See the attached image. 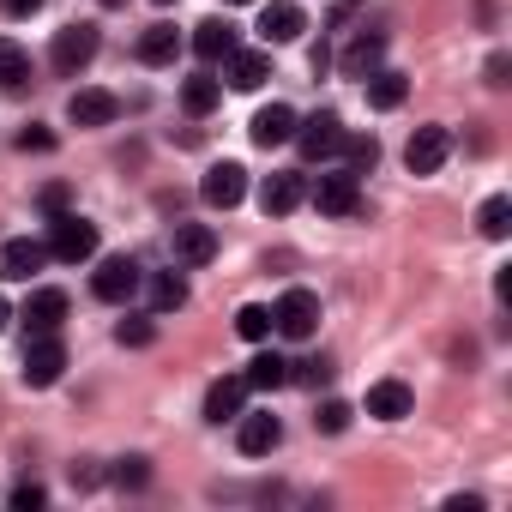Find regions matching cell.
I'll use <instances>...</instances> for the list:
<instances>
[{
  "label": "cell",
  "instance_id": "obj_1",
  "mask_svg": "<svg viewBox=\"0 0 512 512\" xmlns=\"http://www.w3.org/2000/svg\"><path fill=\"white\" fill-rule=\"evenodd\" d=\"M91 253H97V223H85L73 211H55V223H49V260L79 266V260H91Z\"/></svg>",
  "mask_w": 512,
  "mask_h": 512
},
{
  "label": "cell",
  "instance_id": "obj_2",
  "mask_svg": "<svg viewBox=\"0 0 512 512\" xmlns=\"http://www.w3.org/2000/svg\"><path fill=\"white\" fill-rule=\"evenodd\" d=\"M43 266H49V241H31V235L0 241V278L7 284H31Z\"/></svg>",
  "mask_w": 512,
  "mask_h": 512
},
{
  "label": "cell",
  "instance_id": "obj_3",
  "mask_svg": "<svg viewBox=\"0 0 512 512\" xmlns=\"http://www.w3.org/2000/svg\"><path fill=\"white\" fill-rule=\"evenodd\" d=\"M314 326H320V296H314V290H284V302L272 308V332H284V338H314Z\"/></svg>",
  "mask_w": 512,
  "mask_h": 512
},
{
  "label": "cell",
  "instance_id": "obj_4",
  "mask_svg": "<svg viewBox=\"0 0 512 512\" xmlns=\"http://www.w3.org/2000/svg\"><path fill=\"white\" fill-rule=\"evenodd\" d=\"M97 25H67L61 37H55V73L61 79H73V73H85L91 61H97Z\"/></svg>",
  "mask_w": 512,
  "mask_h": 512
},
{
  "label": "cell",
  "instance_id": "obj_5",
  "mask_svg": "<svg viewBox=\"0 0 512 512\" xmlns=\"http://www.w3.org/2000/svg\"><path fill=\"white\" fill-rule=\"evenodd\" d=\"M296 145H302V157H308V163H320V157H332V151L344 145V121H338L332 109H320V115L296 121Z\"/></svg>",
  "mask_w": 512,
  "mask_h": 512
},
{
  "label": "cell",
  "instance_id": "obj_6",
  "mask_svg": "<svg viewBox=\"0 0 512 512\" xmlns=\"http://www.w3.org/2000/svg\"><path fill=\"white\" fill-rule=\"evenodd\" d=\"M314 205H320V217H350L356 205H362V187H356V175L350 169H332V175H320L314 181V193H308Z\"/></svg>",
  "mask_w": 512,
  "mask_h": 512
},
{
  "label": "cell",
  "instance_id": "obj_7",
  "mask_svg": "<svg viewBox=\"0 0 512 512\" xmlns=\"http://www.w3.org/2000/svg\"><path fill=\"white\" fill-rule=\"evenodd\" d=\"M91 290H97V302H133V290H139V260H127V253H115V260H103L97 266V278H91Z\"/></svg>",
  "mask_w": 512,
  "mask_h": 512
},
{
  "label": "cell",
  "instance_id": "obj_8",
  "mask_svg": "<svg viewBox=\"0 0 512 512\" xmlns=\"http://www.w3.org/2000/svg\"><path fill=\"white\" fill-rule=\"evenodd\" d=\"M169 253H175V266H211L217 260V229L211 223H175Z\"/></svg>",
  "mask_w": 512,
  "mask_h": 512
},
{
  "label": "cell",
  "instance_id": "obj_9",
  "mask_svg": "<svg viewBox=\"0 0 512 512\" xmlns=\"http://www.w3.org/2000/svg\"><path fill=\"white\" fill-rule=\"evenodd\" d=\"M241 193H247V169H241V163H211V169H205V181H199V199H205L211 211L241 205Z\"/></svg>",
  "mask_w": 512,
  "mask_h": 512
},
{
  "label": "cell",
  "instance_id": "obj_10",
  "mask_svg": "<svg viewBox=\"0 0 512 512\" xmlns=\"http://www.w3.org/2000/svg\"><path fill=\"white\" fill-rule=\"evenodd\" d=\"M446 151H452V133L446 127H416L410 145H404V163H410V175H434L446 163Z\"/></svg>",
  "mask_w": 512,
  "mask_h": 512
},
{
  "label": "cell",
  "instance_id": "obj_11",
  "mask_svg": "<svg viewBox=\"0 0 512 512\" xmlns=\"http://www.w3.org/2000/svg\"><path fill=\"white\" fill-rule=\"evenodd\" d=\"M61 368H67L61 338H55V332L31 338V350H25V386H55V380H61Z\"/></svg>",
  "mask_w": 512,
  "mask_h": 512
},
{
  "label": "cell",
  "instance_id": "obj_12",
  "mask_svg": "<svg viewBox=\"0 0 512 512\" xmlns=\"http://www.w3.org/2000/svg\"><path fill=\"white\" fill-rule=\"evenodd\" d=\"M25 326H31V338L61 332V326H67V290H31V302H25Z\"/></svg>",
  "mask_w": 512,
  "mask_h": 512
},
{
  "label": "cell",
  "instance_id": "obj_13",
  "mask_svg": "<svg viewBox=\"0 0 512 512\" xmlns=\"http://www.w3.org/2000/svg\"><path fill=\"white\" fill-rule=\"evenodd\" d=\"M308 31V13L296 7V0H272V7L260 13V37L266 43H296Z\"/></svg>",
  "mask_w": 512,
  "mask_h": 512
},
{
  "label": "cell",
  "instance_id": "obj_14",
  "mask_svg": "<svg viewBox=\"0 0 512 512\" xmlns=\"http://www.w3.org/2000/svg\"><path fill=\"white\" fill-rule=\"evenodd\" d=\"M235 422H241V434H235V440H241V452H247V458L278 452V440H284V422H278V416H266V410H260V416H235Z\"/></svg>",
  "mask_w": 512,
  "mask_h": 512
},
{
  "label": "cell",
  "instance_id": "obj_15",
  "mask_svg": "<svg viewBox=\"0 0 512 512\" xmlns=\"http://www.w3.org/2000/svg\"><path fill=\"white\" fill-rule=\"evenodd\" d=\"M115 115H121V103H115L109 91H73V97H67V121H73V127H109Z\"/></svg>",
  "mask_w": 512,
  "mask_h": 512
},
{
  "label": "cell",
  "instance_id": "obj_16",
  "mask_svg": "<svg viewBox=\"0 0 512 512\" xmlns=\"http://www.w3.org/2000/svg\"><path fill=\"white\" fill-rule=\"evenodd\" d=\"M290 139H296V109H290V103H272V109L253 115V145H260V151L290 145Z\"/></svg>",
  "mask_w": 512,
  "mask_h": 512
},
{
  "label": "cell",
  "instance_id": "obj_17",
  "mask_svg": "<svg viewBox=\"0 0 512 512\" xmlns=\"http://www.w3.org/2000/svg\"><path fill=\"white\" fill-rule=\"evenodd\" d=\"M302 199H308V181H302V175H266V187H260L266 217H290Z\"/></svg>",
  "mask_w": 512,
  "mask_h": 512
},
{
  "label": "cell",
  "instance_id": "obj_18",
  "mask_svg": "<svg viewBox=\"0 0 512 512\" xmlns=\"http://www.w3.org/2000/svg\"><path fill=\"white\" fill-rule=\"evenodd\" d=\"M241 404H247V380H241V374L211 380V392H205V416H211V422H235Z\"/></svg>",
  "mask_w": 512,
  "mask_h": 512
},
{
  "label": "cell",
  "instance_id": "obj_19",
  "mask_svg": "<svg viewBox=\"0 0 512 512\" xmlns=\"http://www.w3.org/2000/svg\"><path fill=\"white\" fill-rule=\"evenodd\" d=\"M368 416H380V422H404V416H410V386H404V380H380V386H368Z\"/></svg>",
  "mask_w": 512,
  "mask_h": 512
},
{
  "label": "cell",
  "instance_id": "obj_20",
  "mask_svg": "<svg viewBox=\"0 0 512 512\" xmlns=\"http://www.w3.org/2000/svg\"><path fill=\"white\" fill-rule=\"evenodd\" d=\"M266 79H272V61H266L260 49H235V55H229V85H235V91H260Z\"/></svg>",
  "mask_w": 512,
  "mask_h": 512
},
{
  "label": "cell",
  "instance_id": "obj_21",
  "mask_svg": "<svg viewBox=\"0 0 512 512\" xmlns=\"http://www.w3.org/2000/svg\"><path fill=\"white\" fill-rule=\"evenodd\" d=\"M193 49H199V61H229L235 55V25H223V19L193 25Z\"/></svg>",
  "mask_w": 512,
  "mask_h": 512
},
{
  "label": "cell",
  "instance_id": "obj_22",
  "mask_svg": "<svg viewBox=\"0 0 512 512\" xmlns=\"http://www.w3.org/2000/svg\"><path fill=\"white\" fill-rule=\"evenodd\" d=\"M380 61H386V37H356L350 49H344V79H368V73H380Z\"/></svg>",
  "mask_w": 512,
  "mask_h": 512
},
{
  "label": "cell",
  "instance_id": "obj_23",
  "mask_svg": "<svg viewBox=\"0 0 512 512\" xmlns=\"http://www.w3.org/2000/svg\"><path fill=\"white\" fill-rule=\"evenodd\" d=\"M241 380H247L253 392H278V386H290V362L266 350V356H253V362H247V374H241Z\"/></svg>",
  "mask_w": 512,
  "mask_h": 512
},
{
  "label": "cell",
  "instance_id": "obj_24",
  "mask_svg": "<svg viewBox=\"0 0 512 512\" xmlns=\"http://www.w3.org/2000/svg\"><path fill=\"white\" fill-rule=\"evenodd\" d=\"M181 55V37H175V25H151L145 37H139V61L145 67H169Z\"/></svg>",
  "mask_w": 512,
  "mask_h": 512
},
{
  "label": "cell",
  "instance_id": "obj_25",
  "mask_svg": "<svg viewBox=\"0 0 512 512\" xmlns=\"http://www.w3.org/2000/svg\"><path fill=\"white\" fill-rule=\"evenodd\" d=\"M362 85H368V103H374V109H398V103L410 97V79H404V73H392V67L368 73Z\"/></svg>",
  "mask_w": 512,
  "mask_h": 512
},
{
  "label": "cell",
  "instance_id": "obj_26",
  "mask_svg": "<svg viewBox=\"0 0 512 512\" xmlns=\"http://www.w3.org/2000/svg\"><path fill=\"white\" fill-rule=\"evenodd\" d=\"M217 97H223V85H217L211 73H193V79L181 85V109H187V115H211Z\"/></svg>",
  "mask_w": 512,
  "mask_h": 512
},
{
  "label": "cell",
  "instance_id": "obj_27",
  "mask_svg": "<svg viewBox=\"0 0 512 512\" xmlns=\"http://www.w3.org/2000/svg\"><path fill=\"white\" fill-rule=\"evenodd\" d=\"M151 308H157V314L187 308V278H181V272H157V278H151Z\"/></svg>",
  "mask_w": 512,
  "mask_h": 512
},
{
  "label": "cell",
  "instance_id": "obj_28",
  "mask_svg": "<svg viewBox=\"0 0 512 512\" xmlns=\"http://www.w3.org/2000/svg\"><path fill=\"white\" fill-rule=\"evenodd\" d=\"M476 223H482V235H488V241H506V235H512V199H506V193H494V199L476 211Z\"/></svg>",
  "mask_w": 512,
  "mask_h": 512
},
{
  "label": "cell",
  "instance_id": "obj_29",
  "mask_svg": "<svg viewBox=\"0 0 512 512\" xmlns=\"http://www.w3.org/2000/svg\"><path fill=\"white\" fill-rule=\"evenodd\" d=\"M25 79H31V55H25L13 37H0V85L13 91V85H25Z\"/></svg>",
  "mask_w": 512,
  "mask_h": 512
},
{
  "label": "cell",
  "instance_id": "obj_30",
  "mask_svg": "<svg viewBox=\"0 0 512 512\" xmlns=\"http://www.w3.org/2000/svg\"><path fill=\"white\" fill-rule=\"evenodd\" d=\"M344 157H350V175H362V169H374L380 163V145H374V133H344V145H338Z\"/></svg>",
  "mask_w": 512,
  "mask_h": 512
},
{
  "label": "cell",
  "instance_id": "obj_31",
  "mask_svg": "<svg viewBox=\"0 0 512 512\" xmlns=\"http://www.w3.org/2000/svg\"><path fill=\"white\" fill-rule=\"evenodd\" d=\"M235 332H241L247 344H260V338H272V308H260V302H247V308L235 314Z\"/></svg>",
  "mask_w": 512,
  "mask_h": 512
},
{
  "label": "cell",
  "instance_id": "obj_32",
  "mask_svg": "<svg viewBox=\"0 0 512 512\" xmlns=\"http://www.w3.org/2000/svg\"><path fill=\"white\" fill-rule=\"evenodd\" d=\"M151 338H157L151 320H121V326H115V344H127V350H145Z\"/></svg>",
  "mask_w": 512,
  "mask_h": 512
},
{
  "label": "cell",
  "instance_id": "obj_33",
  "mask_svg": "<svg viewBox=\"0 0 512 512\" xmlns=\"http://www.w3.org/2000/svg\"><path fill=\"white\" fill-rule=\"evenodd\" d=\"M350 416H356V410L332 398V404H320V416H314V428H326V434H344V428H350Z\"/></svg>",
  "mask_w": 512,
  "mask_h": 512
},
{
  "label": "cell",
  "instance_id": "obj_34",
  "mask_svg": "<svg viewBox=\"0 0 512 512\" xmlns=\"http://www.w3.org/2000/svg\"><path fill=\"white\" fill-rule=\"evenodd\" d=\"M290 380H302V386H326V380H332V362H290Z\"/></svg>",
  "mask_w": 512,
  "mask_h": 512
},
{
  "label": "cell",
  "instance_id": "obj_35",
  "mask_svg": "<svg viewBox=\"0 0 512 512\" xmlns=\"http://www.w3.org/2000/svg\"><path fill=\"white\" fill-rule=\"evenodd\" d=\"M115 482H121V488H145V482H151V464H145V458H121Z\"/></svg>",
  "mask_w": 512,
  "mask_h": 512
},
{
  "label": "cell",
  "instance_id": "obj_36",
  "mask_svg": "<svg viewBox=\"0 0 512 512\" xmlns=\"http://www.w3.org/2000/svg\"><path fill=\"white\" fill-rule=\"evenodd\" d=\"M43 500H49L43 482H19V488H13V506H19V512H31V506H43Z\"/></svg>",
  "mask_w": 512,
  "mask_h": 512
},
{
  "label": "cell",
  "instance_id": "obj_37",
  "mask_svg": "<svg viewBox=\"0 0 512 512\" xmlns=\"http://www.w3.org/2000/svg\"><path fill=\"white\" fill-rule=\"evenodd\" d=\"M49 145H55L49 127H25V133H19V151H49Z\"/></svg>",
  "mask_w": 512,
  "mask_h": 512
},
{
  "label": "cell",
  "instance_id": "obj_38",
  "mask_svg": "<svg viewBox=\"0 0 512 512\" xmlns=\"http://www.w3.org/2000/svg\"><path fill=\"white\" fill-rule=\"evenodd\" d=\"M0 13H7V19H37L43 0H0Z\"/></svg>",
  "mask_w": 512,
  "mask_h": 512
},
{
  "label": "cell",
  "instance_id": "obj_39",
  "mask_svg": "<svg viewBox=\"0 0 512 512\" xmlns=\"http://www.w3.org/2000/svg\"><path fill=\"white\" fill-rule=\"evenodd\" d=\"M506 73H512V61H506V55H488V85H494V91H506V85H512Z\"/></svg>",
  "mask_w": 512,
  "mask_h": 512
},
{
  "label": "cell",
  "instance_id": "obj_40",
  "mask_svg": "<svg viewBox=\"0 0 512 512\" xmlns=\"http://www.w3.org/2000/svg\"><path fill=\"white\" fill-rule=\"evenodd\" d=\"M43 211H67V187H61V181L43 187Z\"/></svg>",
  "mask_w": 512,
  "mask_h": 512
},
{
  "label": "cell",
  "instance_id": "obj_41",
  "mask_svg": "<svg viewBox=\"0 0 512 512\" xmlns=\"http://www.w3.org/2000/svg\"><path fill=\"white\" fill-rule=\"evenodd\" d=\"M7 320H13V308H7V296H0V332H7Z\"/></svg>",
  "mask_w": 512,
  "mask_h": 512
},
{
  "label": "cell",
  "instance_id": "obj_42",
  "mask_svg": "<svg viewBox=\"0 0 512 512\" xmlns=\"http://www.w3.org/2000/svg\"><path fill=\"white\" fill-rule=\"evenodd\" d=\"M223 7H253V0H223Z\"/></svg>",
  "mask_w": 512,
  "mask_h": 512
},
{
  "label": "cell",
  "instance_id": "obj_43",
  "mask_svg": "<svg viewBox=\"0 0 512 512\" xmlns=\"http://www.w3.org/2000/svg\"><path fill=\"white\" fill-rule=\"evenodd\" d=\"M103 7H121V0H103Z\"/></svg>",
  "mask_w": 512,
  "mask_h": 512
},
{
  "label": "cell",
  "instance_id": "obj_44",
  "mask_svg": "<svg viewBox=\"0 0 512 512\" xmlns=\"http://www.w3.org/2000/svg\"><path fill=\"white\" fill-rule=\"evenodd\" d=\"M157 7H175V0H157Z\"/></svg>",
  "mask_w": 512,
  "mask_h": 512
}]
</instances>
